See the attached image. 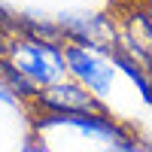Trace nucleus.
Here are the masks:
<instances>
[{
  "instance_id": "1",
  "label": "nucleus",
  "mask_w": 152,
  "mask_h": 152,
  "mask_svg": "<svg viewBox=\"0 0 152 152\" xmlns=\"http://www.w3.org/2000/svg\"><path fill=\"white\" fill-rule=\"evenodd\" d=\"M12 61H15V70L24 76L28 82L37 85H52L64 76V58L58 52H52L43 43H21L12 49Z\"/></svg>"
},
{
  "instance_id": "2",
  "label": "nucleus",
  "mask_w": 152,
  "mask_h": 152,
  "mask_svg": "<svg viewBox=\"0 0 152 152\" xmlns=\"http://www.w3.org/2000/svg\"><path fill=\"white\" fill-rule=\"evenodd\" d=\"M37 100L52 113H107L100 107L97 94L85 85H73V82H52L43 91H37Z\"/></svg>"
},
{
  "instance_id": "3",
  "label": "nucleus",
  "mask_w": 152,
  "mask_h": 152,
  "mask_svg": "<svg viewBox=\"0 0 152 152\" xmlns=\"http://www.w3.org/2000/svg\"><path fill=\"white\" fill-rule=\"evenodd\" d=\"M64 61H67V70L79 79L85 88H91L94 94H104L107 88L113 85V67L104 64L94 52H88L82 46H67L64 49Z\"/></svg>"
},
{
  "instance_id": "4",
  "label": "nucleus",
  "mask_w": 152,
  "mask_h": 152,
  "mask_svg": "<svg viewBox=\"0 0 152 152\" xmlns=\"http://www.w3.org/2000/svg\"><path fill=\"white\" fill-rule=\"evenodd\" d=\"M125 149H128V152H152V149H146V146H137V143H134V140H131V143H128V146H125Z\"/></svg>"
}]
</instances>
